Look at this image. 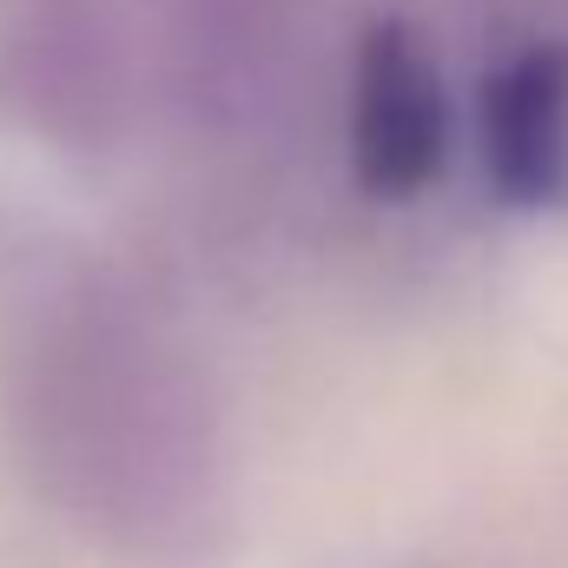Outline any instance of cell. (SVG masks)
Wrapping results in <instances>:
<instances>
[{
    "mask_svg": "<svg viewBox=\"0 0 568 568\" xmlns=\"http://www.w3.org/2000/svg\"><path fill=\"white\" fill-rule=\"evenodd\" d=\"M0 397L40 489L120 568H219L239 469L219 390L172 317L120 272L33 258L7 291Z\"/></svg>",
    "mask_w": 568,
    "mask_h": 568,
    "instance_id": "6da1fadb",
    "label": "cell"
},
{
    "mask_svg": "<svg viewBox=\"0 0 568 568\" xmlns=\"http://www.w3.org/2000/svg\"><path fill=\"white\" fill-rule=\"evenodd\" d=\"M133 40L106 0H0V120L53 152L133 133Z\"/></svg>",
    "mask_w": 568,
    "mask_h": 568,
    "instance_id": "7a4b0ae2",
    "label": "cell"
},
{
    "mask_svg": "<svg viewBox=\"0 0 568 568\" xmlns=\"http://www.w3.org/2000/svg\"><path fill=\"white\" fill-rule=\"evenodd\" d=\"M449 159V87L429 40L404 20H377L357 40L351 73V172L371 199L404 205L436 185Z\"/></svg>",
    "mask_w": 568,
    "mask_h": 568,
    "instance_id": "3957f363",
    "label": "cell"
},
{
    "mask_svg": "<svg viewBox=\"0 0 568 568\" xmlns=\"http://www.w3.org/2000/svg\"><path fill=\"white\" fill-rule=\"evenodd\" d=\"M483 172L509 212L568 205V47L536 40L483 87Z\"/></svg>",
    "mask_w": 568,
    "mask_h": 568,
    "instance_id": "277c9868",
    "label": "cell"
}]
</instances>
